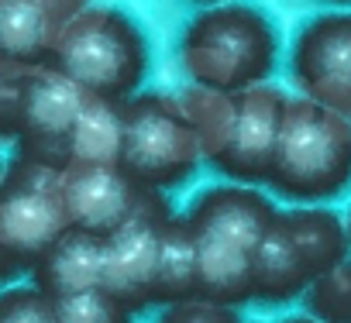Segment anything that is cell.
Masks as SVG:
<instances>
[{"label": "cell", "instance_id": "1", "mask_svg": "<svg viewBox=\"0 0 351 323\" xmlns=\"http://www.w3.org/2000/svg\"><path fill=\"white\" fill-rule=\"evenodd\" d=\"M183 114L190 117L200 155L207 166L234 183H265L269 162L276 151L279 124L289 93L276 83H255L234 93L190 86L176 93Z\"/></svg>", "mask_w": 351, "mask_h": 323}, {"label": "cell", "instance_id": "2", "mask_svg": "<svg viewBox=\"0 0 351 323\" xmlns=\"http://www.w3.org/2000/svg\"><path fill=\"white\" fill-rule=\"evenodd\" d=\"M265 183L289 203L344 196L351 190V117L303 93H289Z\"/></svg>", "mask_w": 351, "mask_h": 323}, {"label": "cell", "instance_id": "3", "mask_svg": "<svg viewBox=\"0 0 351 323\" xmlns=\"http://www.w3.org/2000/svg\"><path fill=\"white\" fill-rule=\"evenodd\" d=\"M180 62L197 86L245 90L265 83L279 62V35L269 14L255 4L224 0L200 8L180 38Z\"/></svg>", "mask_w": 351, "mask_h": 323}, {"label": "cell", "instance_id": "4", "mask_svg": "<svg viewBox=\"0 0 351 323\" xmlns=\"http://www.w3.org/2000/svg\"><path fill=\"white\" fill-rule=\"evenodd\" d=\"M49 62L97 96L128 100L148 76V38L121 8L86 4L59 31Z\"/></svg>", "mask_w": 351, "mask_h": 323}, {"label": "cell", "instance_id": "5", "mask_svg": "<svg viewBox=\"0 0 351 323\" xmlns=\"http://www.w3.org/2000/svg\"><path fill=\"white\" fill-rule=\"evenodd\" d=\"M204 162L197 131L176 93H131L124 100L121 169L148 190L183 186Z\"/></svg>", "mask_w": 351, "mask_h": 323}, {"label": "cell", "instance_id": "6", "mask_svg": "<svg viewBox=\"0 0 351 323\" xmlns=\"http://www.w3.org/2000/svg\"><path fill=\"white\" fill-rule=\"evenodd\" d=\"M62 169L14 155L0 183V244L35 261L66 227V207L59 193Z\"/></svg>", "mask_w": 351, "mask_h": 323}, {"label": "cell", "instance_id": "7", "mask_svg": "<svg viewBox=\"0 0 351 323\" xmlns=\"http://www.w3.org/2000/svg\"><path fill=\"white\" fill-rule=\"evenodd\" d=\"M172 217L162 190L141 193L138 210L104 237V272L100 285L131 313H145L155 306V265H158V234Z\"/></svg>", "mask_w": 351, "mask_h": 323}, {"label": "cell", "instance_id": "8", "mask_svg": "<svg viewBox=\"0 0 351 323\" xmlns=\"http://www.w3.org/2000/svg\"><path fill=\"white\" fill-rule=\"evenodd\" d=\"M289 76L296 93L351 117V11H324L296 31Z\"/></svg>", "mask_w": 351, "mask_h": 323}, {"label": "cell", "instance_id": "9", "mask_svg": "<svg viewBox=\"0 0 351 323\" xmlns=\"http://www.w3.org/2000/svg\"><path fill=\"white\" fill-rule=\"evenodd\" d=\"M86 96H90V90H83L59 66H52V62L32 66L21 131L14 138L18 155L66 169L69 166V134L76 127V117H80Z\"/></svg>", "mask_w": 351, "mask_h": 323}, {"label": "cell", "instance_id": "10", "mask_svg": "<svg viewBox=\"0 0 351 323\" xmlns=\"http://www.w3.org/2000/svg\"><path fill=\"white\" fill-rule=\"evenodd\" d=\"M59 193L69 227L107 237L138 210L145 186H138L121 166H76L73 162L62 169Z\"/></svg>", "mask_w": 351, "mask_h": 323}, {"label": "cell", "instance_id": "11", "mask_svg": "<svg viewBox=\"0 0 351 323\" xmlns=\"http://www.w3.org/2000/svg\"><path fill=\"white\" fill-rule=\"evenodd\" d=\"M183 217L190 220L197 237L228 241V244L255 251L262 234L279 217V207L248 183H228V186L204 190Z\"/></svg>", "mask_w": 351, "mask_h": 323}, {"label": "cell", "instance_id": "12", "mask_svg": "<svg viewBox=\"0 0 351 323\" xmlns=\"http://www.w3.org/2000/svg\"><path fill=\"white\" fill-rule=\"evenodd\" d=\"M90 0H0V55L25 66L49 62L59 31Z\"/></svg>", "mask_w": 351, "mask_h": 323}, {"label": "cell", "instance_id": "13", "mask_svg": "<svg viewBox=\"0 0 351 323\" xmlns=\"http://www.w3.org/2000/svg\"><path fill=\"white\" fill-rule=\"evenodd\" d=\"M100 272H104V237L80 227H66L28 268L32 285L52 299L100 285Z\"/></svg>", "mask_w": 351, "mask_h": 323}, {"label": "cell", "instance_id": "14", "mask_svg": "<svg viewBox=\"0 0 351 323\" xmlns=\"http://www.w3.org/2000/svg\"><path fill=\"white\" fill-rule=\"evenodd\" d=\"M310 268L296 248V241L286 231L282 210L272 220V227L262 234L252 255V302L262 306H289L296 302L310 285Z\"/></svg>", "mask_w": 351, "mask_h": 323}, {"label": "cell", "instance_id": "15", "mask_svg": "<svg viewBox=\"0 0 351 323\" xmlns=\"http://www.w3.org/2000/svg\"><path fill=\"white\" fill-rule=\"evenodd\" d=\"M252 255L248 248L197 237V296L241 309L252 302Z\"/></svg>", "mask_w": 351, "mask_h": 323}, {"label": "cell", "instance_id": "16", "mask_svg": "<svg viewBox=\"0 0 351 323\" xmlns=\"http://www.w3.org/2000/svg\"><path fill=\"white\" fill-rule=\"evenodd\" d=\"M124 100L90 93L69 134V166H121Z\"/></svg>", "mask_w": 351, "mask_h": 323}, {"label": "cell", "instance_id": "17", "mask_svg": "<svg viewBox=\"0 0 351 323\" xmlns=\"http://www.w3.org/2000/svg\"><path fill=\"white\" fill-rule=\"evenodd\" d=\"M282 220H286V231L296 241L310 275H320L324 268H330L351 255L348 234H344V217L337 210H330L324 203H293L289 210H282Z\"/></svg>", "mask_w": 351, "mask_h": 323}, {"label": "cell", "instance_id": "18", "mask_svg": "<svg viewBox=\"0 0 351 323\" xmlns=\"http://www.w3.org/2000/svg\"><path fill=\"white\" fill-rule=\"evenodd\" d=\"M197 296V234L186 217H169L158 234L155 306Z\"/></svg>", "mask_w": 351, "mask_h": 323}, {"label": "cell", "instance_id": "19", "mask_svg": "<svg viewBox=\"0 0 351 323\" xmlns=\"http://www.w3.org/2000/svg\"><path fill=\"white\" fill-rule=\"evenodd\" d=\"M300 299L306 306V316L320 323H351V255L313 275Z\"/></svg>", "mask_w": 351, "mask_h": 323}, {"label": "cell", "instance_id": "20", "mask_svg": "<svg viewBox=\"0 0 351 323\" xmlns=\"http://www.w3.org/2000/svg\"><path fill=\"white\" fill-rule=\"evenodd\" d=\"M52 302H56L59 323H131V313L104 285L80 289V292L59 296Z\"/></svg>", "mask_w": 351, "mask_h": 323}, {"label": "cell", "instance_id": "21", "mask_svg": "<svg viewBox=\"0 0 351 323\" xmlns=\"http://www.w3.org/2000/svg\"><path fill=\"white\" fill-rule=\"evenodd\" d=\"M28 76H32V66L0 55V141H14L21 131Z\"/></svg>", "mask_w": 351, "mask_h": 323}, {"label": "cell", "instance_id": "22", "mask_svg": "<svg viewBox=\"0 0 351 323\" xmlns=\"http://www.w3.org/2000/svg\"><path fill=\"white\" fill-rule=\"evenodd\" d=\"M0 323H59L52 296L35 285L0 289Z\"/></svg>", "mask_w": 351, "mask_h": 323}, {"label": "cell", "instance_id": "23", "mask_svg": "<svg viewBox=\"0 0 351 323\" xmlns=\"http://www.w3.org/2000/svg\"><path fill=\"white\" fill-rule=\"evenodd\" d=\"M155 323H241V313L231 306L190 296V299H176V302L158 306Z\"/></svg>", "mask_w": 351, "mask_h": 323}, {"label": "cell", "instance_id": "24", "mask_svg": "<svg viewBox=\"0 0 351 323\" xmlns=\"http://www.w3.org/2000/svg\"><path fill=\"white\" fill-rule=\"evenodd\" d=\"M32 261H25L18 251H11L8 244H0V289H8L11 282H18L21 275H28Z\"/></svg>", "mask_w": 351, "mask_h": 323}, {"label": "cell", "instance_id": "25", "mask_svg": "<svg viewBox=\"0 0 351 323\" xmlns=\"http://www.w3.org/2000/svg\"><path fill=\"white\" fill-rule=\"evenodd\" d=\"M344 234H348V251H351V207H348V214H344Z\"/></svg>", "mask_w": 351, "mask_h": 323}, {"label": "cell", "instance_id": "26", "mask_svg": "<svg viewBox=\"0 0 351 323\" xmlns=\"http://www.w3.org/2000/svg\"><path fill=\"white\" fill-rule=\"evenodd\" d=\"M282 323H320V320H313V316H289V320H282Z\"/></svg>", "mask_w": 351, "mask_h": 323}, {"label": "cell", "instance_id": "27", "mask_svg": "<svg viewBox=\"0 0 351 323\" xmlns=\"http://www.w3.org/2000/svg\"><path fill=\"white\" fill-rule=\"evenodd\" d=\"M197 8H210V4H224V0H193Z\"/></svg>", "mask_w": 351, "mask_h": 323}, {"label": "cell", "instance_id": "28", "mask_svg": "<svg viewBox=\"0 0 351 323\" xmlns=\"http://www.w3.org/2000/svg\"><path fill=\"white\" fill-rule=\"evenodd\" d=\"M324 4H334V8H348L351 0H324Z\"/></svg>", "mask_w": 351, "mask_h": 323}, {"label": "cell", "instance_id": "29", "mask_svg": "<svg viewBox=\"0 0 351 323\" xmlns=\"http://www.w3.org/2000/svg\"><path fill=\"white\" fill-rule=\"evenodd\" d=\"M4 169H8V166H4V158H0V183H4Z\"/></svg>", "mask_w": 351, "mask_h": 323}]
</instances>
